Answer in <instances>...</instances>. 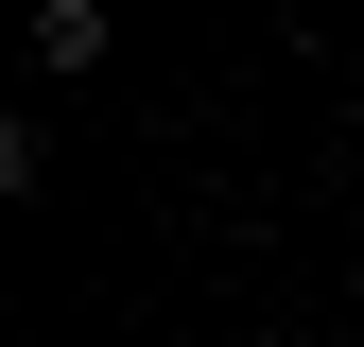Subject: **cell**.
Returning <instances> with one entry per match:
<instances>
[{"mask_svg": "<svg viewBox=\"0 0 364 347\" xmlns=\"http://www.w3.org/2000/svg\"><path fill=\"white\" fill-rule=\"evenodd\" d=\"M35 70H105V0H35Z\"/></svg>", "mask_w": 364, "mask_h": 347, "instance_id": "cell-1", "label": "cell"}]
</instances>
